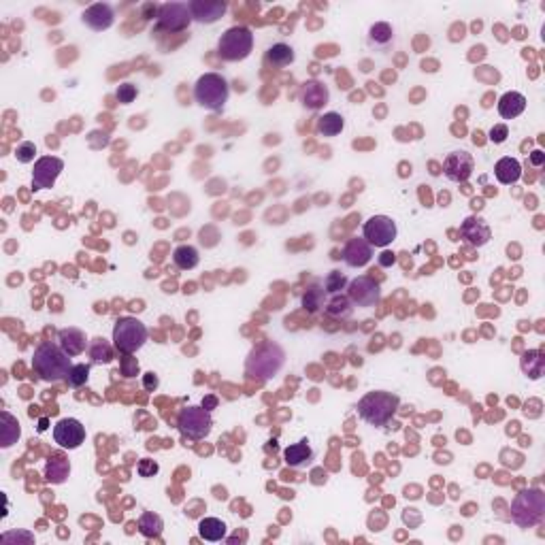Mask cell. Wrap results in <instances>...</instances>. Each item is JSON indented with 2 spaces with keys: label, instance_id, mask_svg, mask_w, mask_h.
<instances>
[{
  "label": "cell",
  "instance_id": "1",
  "mask_svg": "<svg viewBox=\"0 0 545 545\" xmlns=\"http://www.w3.org/2000/svg\"><path fill=\"white\" fill-rule=\"evenodd\" d=\"M73 362L71 356L56 343H40L32 356V369L43 382L67 380Z\"/></svg>",
  "mask_w": 545,
  "mask_h": 545
},
{
  "label": "cell",
  "instance_id": "2",
  "mask_svg": "<svg viewBox=\"0 0 545 545\" xmlns=\"http://www.w3.org/2000/svg\"><path fill=\"white\" fill-rule=\"evenodd\" d=\"M398 405H401V401L392 392H369L360 398L358 413L371 426H386L394 417Z\"/></svg>",
  "mask_w": 545,
  "mask_h": 545
},
{
  "label": "cell",
  "instance_id": "3",
  "mask_svg": "<svg viewBox=\"0 0 545 545\" xmlns=\"http://www.w3.org/2000/svg\"><path fill=\"white\" fill-rule=\"evenodd\" d=\"M545 515V494L539 488H529L515 494L511 502V520L520 529H533Z\"/></svg>",
  "mask_w": 545,
  "mask_h": 545
},
{
  "label": "cell",
  "instance_id": "4",
  "mask_svg": "<svg viewBox=\"0 0 545 545\" xmlns=\"http://www.w3.org/2000/svg\"><path fill=\"white\" fill-rule=\"evenodd\" d=\"M230 96V86L228 81L218 75V73H205L198 77L194 86V98L200 107L211 109V111H222L224 104L228 102Z\"/></svg>",
  "mask_w": 545,
  "mask_h": 545
},
{
  "label": "cell",
  "instance_id": "5",
  "mask_svg": "<svg viewBox=\"0 0 545 545\" xmlns=\"http://www.w3.org/2000/svg\"><path fill=\"white\" fill-rule=\"evenodd\" d=\"M286 362V353L277 343H264L256 347L249 353L247 358V373L268 380V377H275Z\"/></svg>",
  "mask_w": 545,
  "mask_h": 545
},
{
  "label": "cell",
  "instance_id": "6",
  "mask_svg": "<svg viewBox=\"0 0 545 545\" xmlns=\"http://www.w3.org/2000/svg\"><path fill=\"white\" fill-rule=\"evenodd\" d=\"M251 49H254V34L247 26H233L228 28L218 43V54L226 62H239L245 60Z\"/></svg>",
  "mask_w": 545,
  "mask_h": 545
},
{
  "label": "cell",
  "instance_id": "7",
  "mask_svg": "<svg viewBox=\"0 0 545 545\" xmlns=\"http://www.w3.org/2000/svg\"><path fill=\"white\" fill-rule=\"evenodd\" d=\"M148 341V328L137 318H119L113 326V343L117 351L130 356L137 353Z\"/></svg>",
  "mask_w": 545,
  "mask_h": 545
},
{
  "label": "cell",
  "instance_id": "8",
  "mask_svg": "<svg viewBox=\"0 0 545 545\" xmlns=\"http://www.w3.org/2000/svg\"><path fill=\"white\" fill-rule=\"evenodd\" d=\"M177 428L181 430L183 437L192 439V441H200V439L209 437V432L213 428L211 413L205 407H192V405L185 407L177 417Z\"/></svg>",
  "mask_w": 545,
  "mask_h": 545
},
{
  "label": "cell",
  "instance_id": "9",
  "mask_svg": "<svg viewBox=\"0 0 545 545\" xmlns=\"http://www.w3.org/2000/svg\"><path fill=\"white\" fill-rule=\"evenodd\" d=\"M396 224L388 216H373L364 222L362 228V239L371 247H388L396 241Z\"/></svg>",
  "mask_w": 545,
  "mask_h": 545
},
{
  "label": "cell",
  "instance_id": "10",
  "mask_svg": "<svg viewBox=\"0 0 545 545\" xmlns=\"http://www.w3.org/2000/svg\"><path fill=\"white\" fill-rule=\"evenodd\" d=\"M347 299L356 307H375L382 299L380 283L371 277H356L353 281L347 283Z\"/></svg>",
  "mask_w": 545,
  "mask_h": 545
},
{
  "label": "cell",
  "instance_id": "11",
  "mask_svg": "<svg viewBox=\"0 0 545 545\" xmlns=\"http://www.w3.org/2000/svg\"><path fill=\"white\" fill-rule=\"evenodd\" d=\"M192 22V13L187 5L181 3H166L158 9V28L169 30V32H179L187 28Z\"/></svg>",
  "mask_w": 545,
  "mask_h": 545
},
{
  "label": "cell",
  "instance_id": "12",
  "mask_svg": "<svg viewBox=\"0 0 545 545\" xmlns=\"http://www.w3.org/2000/svg\"><path fill=\"white\" fill-rule=\"evenodd\" d=\"M65 171V162L56 156H43L34 162L32 171V187L34 190H47L56 183L60 173Z\"/></svg>",
  "mask_w": 545,
  "mask_h": 545
},
{
  "label": "cell",
  "instance_id": "13",
  "mask_svg": "<svg viewBox=\"0 0 545 545\" xmlns=\"http://www.w3.org/2000/svg\"><path fill=\"white\" fill-rule=\"evenodd\" d=\"M54 441L65 450H77L86 441V426L75 417H65L54 426Z\"/></svg>",
  "mask_w": 545,
  "mask_h": 545
},
{
  "label": "cell",
  "instance_id": "14",
  "mask_svg": "<svg viewBox=\"0 0 545 545\" xmlns=\"http://www.w3.org/2000/svg\"><path fill=\"white\" fill-rule=\"evenodd\" d=\"M475 171V160L469 152L458 150L448 154V158L443 160V173L450 181L454 183H463L467 181Z\"/></svg>",
  "mask_w": 545,
  "mask_h": 545
},
{
  "label": "cell",
  "instance_id": "15",
  "mask_svg": "<svg viewBox=\"0 0 545 545\" xmlns=\"http://www.w3.org/2000/svg\"><path fill=\"white\" fill-rule=\"evenodd\" d=\"M460 235H463V239L473 247H484L492 237L490 226L486 224V220L477 218V216H469L463 224H460Z\"/></svg>",
  "mask_w": 545,
  "mask_h": 545
},
{
  "label": "cell",
  "instance_id": "16",
  "mask_svg": "<svg viewBox=\"0 0 545 545\" xmlns=\"http://www.w3.org/2000/svg\"><path fill=\"white\" fill-rule=\"evenodd\" d=\"M187 7H190L192 19L200 24H216L226 13V5L220 3V0H192Z\"/></svg>",
  "mask_w": 545,
  "mask_h": 545
},
{
  "label": "cell",
  "instance_id": "17",
  "mask_svg": "<svg viewBox=\"0 0 545 545\" xmlns=\"http://www.w3.org/2000/svg\"><path fill=\"white\" fill-rule=\"evenodd\" d=\"M373 258V247L364 241V239H349L345 249H343V260L347 266L351 268H360L367 266Z\"/></svg>",
  "mask_w": 545,
  "mask_h": 545
},
{
  "label": "cell",
  "instance_id": "18",
  "mask_svg": "<svg viewBox=\"0 0 545 545\" xmlns=\"http://www.w3.org/2000/svg\"><path fill=\"white\" fill-rule=\"evenodd\" d=\"M113 9L109 5H104V3H96L92 7L86 9V13H83V24H86L88 28L100 32V30H107L113 26Z\"/></svg>",
  "mask_w": 545,
  "mask_h": 545
},
{
  "label": "cell",
  "instance_id": "19",
  "mask_svg": "<svg viewBox=\"0 0 545 545\" xmlns=\"http://www.w3.org/2000/svg\"><path fill=\"white\" fill-rule=\"evenodd\" d=\"M328 98H330L328 88L324 86L322 81H316V79L307 81L305 86H303V90H301V100H303L305 107L311 109V111L322 109L324 104L328 102Z\"/></svg>",
  "mask_w": 545,
  "mask_h": 545
},
{
  "label": "cell",
  "instance_id": "20",
  "mask_svg": "<svg viewBox=\"0 0 545 545\" xmlns=\"http://www.w3.org/2000/svg\"><path fill=\"white\" fill-rule=\"evenodd\" d=\"M526 109V96L520 92H505L498 100V115L502 119H515Z\"/></svg>",
  "mask_w": 545,
  "mask_h": 545
},
{
  "label": "cell",
  "instance_id": "21",
  "mask_svg": "<svg viewBox=\"0 0 545 545\" xmlns=\"http://www.w3.org/2000/svg\"><path fill=\"white\" fill-rule=\"evenodd\" d=\"M58 341H60V347L65 349L71 358H73V356H79L88 345L86 334H83L79 328H62L58 332Z\"/></svg>",
  "mask_w": 545,
  "mask_h": 545
},
{
  "label": "cell",
  "instance_id": "22",
  "mask_svg": "<svg viewBox=\"0 0 545 545\" xmlns=\"http://www.w3.org/2000/svg\"><path fill=\"white\" fill-rule=\"evenodd\" d=\"M494 175L502 185H513L522 177V164L515 158H500L494 166Z\"/></svg>",
  "mask_w": 545,
  "mask_h": 545
},
{
  "label": "cell",
  "instance_id": "23",
  "mask_svg": "<svg viewBox=\"0 0 545 545\" xmlns=\"http://www.w3.org/2000/svg\"><path fill=\"white\" fill-rule=\"evenodd\" d=\"M283 458H286V465L288 467H305L313 460V450L307 441H299V443H292L290 448H286L283 452Z\"/></svg>",
  "mask_w": 545,
  "mask_h": 545
},
{
  "label": "cell",
  "instance_id": "24",
  "mask_svg": "<svg viewBox=\"0 0 545 545\" xmlns=\"http://www.w3.org/2000/svg\"><path fill=\"white\" fill-rule=\"evenodd\" d=\"M345 128V119L337 111H328L318 119V135L322 137H337Z\"/></svg>",
  "mask_w": 545,
  "mask_h": 545
},
{
  "label": "cell",
  "instance_id": "25",
  "mask_svg": "<svg viewBox=\"0 0 545 545\" xmlns=\"http://www.w3.org/2000/svg\"><path fill=\"white\" fill-rule=\"evenodd\" d=\"M173 262L177 268L181 270H192L198 266L200 262V256H198V249L192 247V245H179L175 251H173Z\"/></svg>",
  "mask_w": 545,
  "mask_h": 545
},
{
  "label": "cell",
  "instance_id": "26",
  "mask_svg": "<svg viewBox=\"0 0 545 545\" xmlns=\"http://www.w3.org/2000/svg\"><path fill=\"white\" fill-rule=\"evenodd\" d=\"M198 533L205 541H222L226 537V524L220 518H202Z\"/></svg>",
  "mask_w": 545,
  "mask_h": 545
},
{
  "label": "cell",
  "instance_id": "27",
  "mask_svg": "<svg viewBox=\"0 0 545 545\" xmlns=\"http://www.w3.org/2000/svg\"><path fill=\"white\" fill-rule=\"evenodd\" d=\"M351 311H353L351 301L347 297H341V294H334L328 301L326 309H324V313H326L328 318H332V320H345V318L351 316Z\"/></svg>",
  "mask_w": 545,
  "mask_h": 545
},
{
  "label": "cell",
  "instance_id": "28",
  "mask_svg": "<svg viewBox=\"0 0 545 545\" xmlns=\"http://www.w3.org/2000/svg\"><path fill=\"white\" fill-rule=\"evenodd\" d=\"M266 62L272 67H288L294 62V49H292L290 45L286 43H277V45H272L268 51H266Z\"/></svg>",
  "mask_w": 545,
  "mask_h": 545
},
{
  "label": "cell",
  "instance_id": "29",
  "mask_svg": "<svg viewBox=\"0 0 545 545\" xmlns=\"http://www.w3.org/2000/svg\"><path fill=\"white\" fill-rule=\"evenodd\" d=\"M162 529H164V522H162V518L160 515H156V513H152V511H148V513H143L141 518H139V533L143 535V537H158L160 533H162Z\"/></svg>",
  "mask_w": 545,
  "mask_h": 545
},
{
  "label": "cell",
  "instance_id": "30",
  "mask_svg": "<svg viewBox=\"0 0 545 545\" xmlns=\"http://www.w3.org/2000/svg\"><path fill=\"white\" fill-rule=\"evenodd\" d=\"M545 369V360L541 358L539 351H526L522 358V371L526 373L531 380H539Z\"/></svg>",
  "mask_w": 545,
  "mask_h": 545
},
{
  "label": "cell",
  "instance_id": "31",
  "mask_svg": "<svg viewBox=\"0 0 545 545\" xmlns=\"http://www.w3.org/2000/svg\"><path fill=\"white\" fill-rule=\"evenodd\" d=\"M17 439H19V422L9 411H3V448H11Z\"/></svg>",
  "mask_w": 545,
  "mask_h": 545
},
{
  "label": "cell",
  "instance_id": "32",
  "mask_svg": "<svg viewBox=\"0 0 545 545\" xmlns=\"http://www.w3.org/2000/svg\"><path fill=\"white\" fill-rule=\"evenodd\" d=\"M90 358H92L94 364H102V362L107 364V362H111L113 356H111L109 343L104 341V339H94V343L90 347Z\"/></svg>",
  "mask_w": 545,
  "mask_h": 545
},
{
  "label": "cell",
  "instance_id": "33",
  "mask_svg": "<svg viewBox=\"0 0 545 545\" xmlns=\"http://www.w3.org/2000/svg\"><path fill=\"white\" fill-rule=\"evenodd\" d=\"M324 294H326V290H322L320 286H311L303 297V307L311 313H316L324 305Z\"/></svg>",
  "mask_w": 545,
  "mask_h": 545
},
{
  "label": "cell",
  "instance_id": "34",
  "mask_svg": "<svg viewBox=\"0 0 545 545\" xmlns=\"http://www.w3.org/2000/svg\"><path fill=\"white\" fill-rule=\"evenodd\" d=\"M88 380H90V367L88 364H73L65 382L71 388H81V386L88 384Z\"/></svg>",
  "mask_w": 545,
  "mask_h": 545
},
{
  "label": "cell",
  "instance_id": "35",
  "mask_svg": "<svg viewBox=\"0 0 545 545\" xmlns=\"http://www.w3.org/2000/svg\"><path fill=\"white\" fill-rule=\"evenodd\" d=\"M67 475H69V463H67L65 458H54V460H49V465H47V479L49 481L62 484Z\"/></svg>",
  "mask_w": 545,
  "mask_h": 545
},
{
  "label": "cell",
  "instance_id": "36",
  "mask_svg": "<svg viewBox=\"0 0 545 545\" xmlns=\"http://www.w3.org/2000/svg\"><path fill=\"white\" fill-rule=\"evenodd\" d=\"M347 283L349 281H347V277L343 275L341 270H332V272H328V277L324 281V288H326V292H330V294H339L341 290H345Z\"/></svg>",
  "mask_w": 545,
  "mask_h": 545
},
{
  "label": "cell",
  "instance_id": "37",
  "mask_svg": "<svg viewBox=\"0 0 545 545\" xmlns=\"http://www.w3.org/2000/svg\"><path fill=\"white\" fill-rule=\"evenodd\" d=\"M371 40L375 45H388L390 40H392V28H390V24H373L371 26Z\"/></svg>",
  "mask_w": 545,
  "mask_h": 545
},
{
  "label": "cell",
  "instance_id": "38",
  "mask_svg": "<svg viewBox=\"0 0 545 545\" xmlns=\"http://www.w3.org/2000/svg\"><path fill=\"white\" fill-rule=\"evenodd\" d=\"M36 156V145L30 143V141H24L22 145H17V150H15V158L17 162H22V164H28L32 162Z\"/></svg>",
  "mask_w": 545,
  "mask_h": 545
},
{
  "label": "cell",
  "instance_id": "39",
  "mask_svg": "<svg viewBox=\"0 0 545 545\" xmlns=\"http://www.w3.org/2000/svg\"><path fill=\"white\" fill-rule=\"evenodd\" d=\"M115 98L121 104L135 102V98H137V86H135V83H121V86L117 88V92H115Z\"/></svg>",
  "mask_w": 545,
  "mask_h": 545
},
{
  "label": "cell",
  "instance_id": "40",
  "mask_svg": "<svg viewBox=\"0 0 545 545\" xmlns=\"http://www.w3.org/2000/svg\"><path fill=\"white\" fill-rule=\"evenodd\" d=\"M509 137V128H507V124H494L492 128H490V135L488 139L494 143V145H500V143H505Z\"/></svg>",
  "mask_w": 545,
  "mask_h": 545
},
{
  "label": "cell",
  "instance_id": "41",
  "mask_svg": "<svg viewBox=\"0 0 545 545\" xmlns=\"http://www.w3.org/2000/svg\"><path fill=\"white\" fill-rule=\"evenodd\" d=\"M158 469H160L158 463H154V460H150V458H143L139 463V467H137L141 477H154L158 473Z\"/></svg>",
  "mask_w": 545,
  "mask_h": 545
},
{
  "label": "cell",
  "instance_id": "42",
  "mask_svg": "<svg viewBox=\"0 0 545 545\" xmlns=\"http://www.w3.org/2000/svg\"><path fill=\"white\" fill-rule=\"evenodd\" d=\"M145 388H148V390H156L158 388V377L154 373H148V377H145Z\"/></svg>",
  "mask_w": 545,
  "mask_h": 545
},
{
  "label": "cell",
  "instance_id": "43",
  "mask_svg": "<svg viewBox=\"0 0 545 545\" xmlns=\"http://www.w3.org/2000/svg\"><path fill=\"white\" fill-rule=\"evenodd\" d=\"M3 539L5 541H13V539H28V541H32V537L30 535H26V533H7V535H3Z\"/></svg>",
  "mask_w": 545,
  "mask_h": 545
},
{
  "label": "cell",
  "instance_id": "44",
  "mask_svg": "<svg viewBox=\"0 0 545 545\" xmlns=\"http://www.w3.org/2000/svg\"><path fill=\"white\" fill-rule=\"evenodd\" d=\"M543 160H545V154H543V152H533V156H531V162H533L535 166H541V164H543Z\"/></svg>",
  "mask_w": 545,
  "mask_h": 545
},
{
  "label": "cell",
  "instance_id": "45",
  "mask_svg": "<svg viewBox=\"0 0 545 545\" xmlns=\"http://www.w3.org/2000/svg\"><path fill=\"white\" fill-rule=\"evenodd\" d=\"M384 258H382V266H388V264H392L394 262V256L390 254V251H386V254H382Z\"/></svg>",
  "mask_w": 545,
  "mask_h": 545
},
{
  "label": "cell",
  "instance_id": "46",
  "mask_svg": "<svg viewBox=\"0 0 545 545\" xmlns=\"http://www.w3.org/2000/svg\"><path fill=\"white\" fill-rule=\"evenodd\" d=\"M47 428V420H40V426H38V430H45Z\"/></svg>",
  "mask_w": 545,
  "mask_h": 545
}]
</instances>
